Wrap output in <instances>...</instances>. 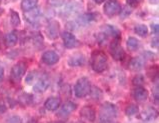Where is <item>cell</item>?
Listing matches in <instances>:
<instances>
[{"mask_svg": "<svg viewBox=\"0 0 159 123\" xmlns=\"http://www.w3.org/2000/svg\"><path fill=\"white\" fill-rule=\"evenodd\" d=\"M90 64L91 68L97 73H102L108 66V58L106 54L101 50H94L90 57Z\"/></svg>", "mask_w": 159, "mask_h": 123, "instance_id": "cell-1", "label": "cell"}, {"mask_svg": "<svg viewBox=\"0 0 159 123\" xmlns=\"http://www.w3.org/2000/svg\"><path fill=\"white\" fill-rule=\"evenodd\" d=\"M98 118L100 122H113L117 118V107L113 103L105 102L99 108Z\"/></svg>", "mask_w": 159, "mask_h": 123, "instance_id": "cell-2", "label": "cell"}, {"mask_svg": "<svg viewBox=\"0 0 159 123\" xmlns=\"http://www.w3.org/2000/svg\"><path fill=\"white\" fill-rule=\"evenodd\" d=\"M91 91V83L88 78L81 77L74 85V95L77 98H84Z\"/></svg>", "mask_w": 159, "mask_h": 123, "instance_id": "cell-3", "label": "cell"}, {"mask_svg": "<svg viewBox=\"0 0 159 123\" xmlns=\"http://www.w3.org/2000/svg\"><path fill=\"white\" fill-rule=\"evenodd\" d=\"M26 70H27V64L24 61H19L15 63L11 68V72H10L11 79L14 81L15 83L20 82L21 79L23 78V76L25 75Z\"/></svg>", "mask_w": 159, "mask_h": 123, "instance_id": "cell-4", "label": "cell"}, {"mask_svg": "<svg viewBox=\"0 0 159 123\" xmlns=\"http://www.w3.org/2000/svg\"><path fill=\"white\" fill-rule=\"evenodd\" d=\"M121 10H122L121 3L118 0H108L103 6L104 14L110 18L121 13Z\"/></svg>", "mask_w": 159, "mask_h": 123, "instance_id": "cell-5", "label": "cell"}, {"mask_svg": "<svg viewBox=\"0 0 159 123\" xmlns=\"http://www.w3.org/2000/svg\"><path fill=\"white\" fill-rule=\"evenodd\" d=\"M120 40L113 39V41L109 45V53L112 58L116 61H122L125 57V51L123 47L120 45Z\"/></svg>", "mask_w": 159, "mask_h": 123, "instance_id": "cell-6", "label": "cell"}, {"mask_svg": "<svg viewBox=\"0 0 159 123\" xmlns=\"http://www.w3.org/2000/svg\"><path fill=\"white\" fill-rule=\"evenodd\" d=\"M61 38L63 41V45L67 49H73L80 46V41L70 31H63L61 33Z\"/></svg>", "mask_w": 159, "mask_h": 123, "instance_id": "cell-7", "label": "cell"}, {"mask_svg": "<svg viewBox=\"0 0 159 123\" xmlns=\"http://www.w3.org/2000/svg\"><path fill=\"white\" fill-rule=\"evenodd\" d=\"M59 107L60 108H58L56 116L58 118H60V119H67L68 116L77 109V104L72 101H67Z\"/></svg>", "mask_w": 159, "mask_h": 123, "instance_id": "cell-8", "label": "cell"}, {"mask_svg": "<svg viewBox=\"0 0 159 123\" xmlns=\"http://www.w3.org/2000/svg\"><path fill=\"white\" fill-rule=\"evenodd\" d=\"M59 33H60V24H59V22L51 20L46 27V35L48 36L49 39L54 40L59 36Z\"/></svg>", "mask_w": 159, "mask_h": 123, "instance_id": "cell-9", "label": "cell"}, {"mask_svg": "<svg viewBox=\"0 0 159 123\" xmlns=\"http://www.w3.org/2000/svg\"><path fill=\"white\" fill-rule=\"evenodd\" d=\"M80 118L83 122H93L96 118V112L92 106H84L80 110Z\"/></svg>", "mask_w": 159, "mask_h": 123, "instance_id": "cell-10", "label": "cell"}, {"mask_svg": "<svg viewBox=\"0 0 159 123\" xmlns=\"http://www.w3.org/2000/svg\"><path fill=\"white\" fill-rule=\"evenodd\" d=\"M59 59H60V57H59L58 54L55 51H52V50L45 51L41 56V61L48 66L56 64L59 62Z\"/></svg>", "mask_w": 159, "mask_h": 123, "instance_id": "cell-11", "label": "cell"}, {"mask_svg": "<svg viewBox=\"0 0 159 123\" xmlns=\"http://www.w3.org/2000/svg\"><path fill=\"white\" fill-rule=\"evenodd\" d=\"M41 15H42V12L37 6L34 7L33 9H31L29 11L24 12L25 20L28 22L29 24H32V25L36 24V22L38 21V19L41 17Z\"/></svg>", "mask_w": 159, "mask_h": 123, "instance_id": "cell-12", "label": "cell"}, {"mask_svg": "<svg viewBox=\"0 0 159 123\" xmlns=\"http://www.w3.org/2000/svg\"><path fill=\"white\" fill-rule=\"evenodd\" d=\"M148 90L143 87L142 85H138L135 86V88L132 91V96L134 98L135 101L137 102H143L148 98Z\"/></svg>", "mask_w": 159, "mask_h": 123, "instance_id": "cell-13", "label": "cell"}, {"mask_svg": "<svg viewBox=\"0 0 159 123\" xmlns=\"http://www.w3.org/2000/svg\"><path fill=\"white\" fill-rule=\"evenodd\" d=\"M50 86V81L47 76H41L33 85V91L36 93H43Z\"/></svg>", "mask_w": 159, "mask_h": 123, "instance_id": "cell-14", "label": "cell"}, {"mask_svg": "<svg viewBox=\"0 0 159 123\" xmlns=\"http://www.w3.org/2000/svg\"><path fill=\"white\" fill-rule=\"evenodd\" d=\"M67 63L70 67H80V66H83L86 63V58L83 54L77 53V54H74V55H71L68 58Z\"/></svg>", "mask_w": 159, "mask_h": 123, "instance_id": "cell-15", "label": "cell"}, {"mask_svg": "<svg viewBox=\"0 0 159 123\" xmlns=\"http://www.w3.org/2000/svg\"><path fill=\"white\" fill-rule=\"evenodd\" d=\"M61 104V101H60V98L59 97H55V96H51L46 99V101L44 103V107L46 110L48 111H56L57 109L59 108Z\"/></svg>", "mask_w": 159, "mask_h": 123, "instance_id": "cell-16", "label": "cell"}, {"mask_svg": "<svg viewBox=\"0 0 159 123\" xmlns=\"http://www.w3.org/2000/svg\"><path fill=\"white\" fill-rule=\"evenodd\" d=\"M98 15L96 13H84V14H81L78 16V18L76 19V22L79 25H87L91 22L95 21L97 19Z\"/></svg>", "mask_w": 159, "mask_h": 123, "instance_id": "cell-17", "label": "cell"}, {"mask_svg": "<svg viewBox=\"0 0 159 123\" xmlns=\"http://www.w3.org/2000/svg\"><path fill=\"white\" fill-rule=\"evenodd\" d=\"M158 116V112L156 109H154L153 107H147L145 108L144 110L139 114V118L141 120L144 121H150L155 119V118Z\"/></svg>", "mask_w": 159, "mask_h": 123, "instance_id": "cell-18", "label": "cell"}, {"mask_svg": "<svg viewBox=\"0 0 159 123\" xmlns=\"http://www.w3.org/2000/svg\"><path fill=\"white\" fill-rule=\"evenodd\" d=\"M18 34L15 30L13 31H10V32H8L5 36H4V44L6 45L7 47H13L15 46L18 42Z\"/></svg>", "mask_w": 159, "mask_h": 123, "instance_id": "cell-19", "label": "cell"}, {"mask_svg": "<svg viewBox=\"0 0 159 123\" xmlns=\"http://www.w3.org/2000/svg\"><path fill=\"white\" fill-rule=\"evenodd\" d=\"M144 64L145 60L142 57H134L129 62V68L132 71H140L141 69H143Z\"/></svg>", "mask_w": 159, "mask_h": 123, "instance_id": "cell-20", "label": "cell"}, {"mask_svg": "<svg viewBox=\"0 0 159 123\" xmlns=\"http://www.w3.org/2000/svg\"><path fill=\"white\" fill-rule=\"evenodd\" d=\"M103 32L106 33L108 36L110 37H113V39H121V32L118 30L116 27L112 26V25H104L103 26Z\"/></svg>", "mask_w": 159, "mask_h": 123, "instance_id": "cell-21", "label": "cell"}, {"mask_svg": "<svg viewBox=\"0 0 159 123\" xmlns=\"http://www.w3.org/2000/svg\"><path fill=\"white\" fill-rule=\"evenodd\" d=\"M37 4H38V0H22L20 6H21L22 11L26 12L36 7Z\"/></svg>", "mask_w": 159, "mask_h": 123, "instance_id": "cell-22", "label": "cell"}, {"mask_svg": "<svg viewBox=\"0 0 159 123\" xmlns=\"http://www.w3.org/2000/svg\"><path fill=\"white\" fill-rule=\"evenodd\" d=\"M126 45H127V48H128L130 51H136V50H138L140 47V41L137 38L130 36L126 41Z\"/></svg>", "mask_w": 159, "mask_h": 123, "instance_id": "cell-23", "label": "cell"}, {"mask_svg": "<svg viewBox=\"0 0 159 123\" xmlns=\"http://www.w3.org/2000/svg\"><path fill=\"white\" fill-rule=\"evenodd\" d=\"M63 5H65V4H63ZM80 5L81 4H78L76 2H72V1L67 3V5H65V7H64V12H65L64 14L70 15V14H72V13L78 11L80 9Z\"/></svg>", "mask_w": 159, "mask_h": 123, "instance_id": "cell-24", "label": "cell"}, {"mask_svg": "<svg viewBox=\"0 0 159 123\" xmlns=\"http://www.w3.org/2000/svg\"><path fill=\"white\" fill-rule=\"evenodd\" d=\"M31 41H32V43L34 44V46L36 47H40V46H42V44L44 42V39H43V36L41 33H39V32H35L33 33L31 36H29Z\"/></svg>", "mask_w": 159, "mask_h": 123, "instance_id": "cell-25", "label": "cell"}, {"mask_svg": "<svg viewBox=\"0 0 159 123\" xmlns=\"http://www.w3.org/2000/svg\"><path fill=\"white\" fill-rule=\"evenodd\" d=\"M10 23L13 27H14V28L19 27L21 24L20 16L15 10H10Z\"/></svg>", "mask_w": 159, "mask_h": 123, "instance_id": "cell-26", "label": "cell"}, {"mask_svg": "<svg viewBox=\"0 0 159 123\" xmlns=\"http://www.w3.org/2000/svg\"><path fill=\"white\" fill-rule=\"evenodd\" d=\"M134 32L138 36L144 37V36H146L148 34V27L144 24H138L134 27Z\"/></svg>", "mask_w": 159, "mask_h": 123, "instance_id": "cell-27", "label": "cell"}, {"mask_svg": "<svg viewBox=\"0 0 159 123\" xmlns=\"http://www.w3.org/2000/svg\"><path fill=\"white\" fill-rule=\"evenodd\" d=\"M138 111H139L138 106L136 105V104H133V103L127 105L126 108H125V114L127 116H133L135 114H137Z\"/></svg>", "mask_w": 159, "mask_h": 123, "instance_id": "cell-28", "label": "cell"}, {"mask_svg": "<svg viewBox=\"0 0 159 123\" xmlns=\"http://www.w3.org/2000/svg\"><path fill=\"white\" fill-rule=\"evenodd\" d=\"M19 102L22 104V105H29V104L32 102V96L29 94H22L19 96Z\"/></svg>", "mask_w": 159, "mask_h": 123, "instance_id": "cell-29", "label": "cell"}, {"mask_svg": "<svg viewBox=\"0 0 159 123\" xmlns=\"http://www.w3.org/2000/svg\"><path fill=\"white\" fill-rule=\"evenodd\" d=\"M108 41V35L104 32H100L97 35V42L99 45H105Z\"/></svg>", "mask_w": 159, "mask_h": 123, "instance_id": "cell-30", "label": "cell"}, {"mask_svg": "<svg viewBox=\"0 0 159 123\" xmlns=\"http://www.w3.org/2000/svg\"><path fill=\"white\" fill-rule=\"evenodd\" d=\"M143 83H144V77L142 75H136L132 80V84L135 86L143 85Z\"/></svg>", "mask_w": 159, "mask_h": 123, "instance_id": "cell-31", "label": "cell"}, {"mask_svg": "<svg viewBox=\"0 0 159 123\" xmlns=\"http://www.w3.org/2000/svg\"><path fill=\"white\" fill-rule=\"evenodd\" d=\"M142 0H126V3H127V6L131 7V8H135V7H138L141 3Z\"/></svg>", "mask_w": 159, "mask_h": 123, "instance_id": "cell-32", "label": "cell"}, {"mask_svg": "<svg viewBox=\"0 0 159 123\" xmlns=\"http://www.w3.org/2000/svg\"><path fill=\"white\" fill-rule=\"evenodd\" d=\"M48 3L54 7H60L65 3V0H48Z\"/></svg>", "mask_w": 159, "mask_h": 123, "instance_id": "cell-33", "label": "cell"}, {"mask_svg": "<svg viewBox=\"0 0 159 123\" xmlns=\"http://www.w3.org/2000/svg\"><path fill=\"white\" fill-rule=\"evenodd\" d=\"M35 77H36V72L35 71L30 72V73L25 77V82L27 84H31L33 82V80L35 79Z\"/></svg>", "mask_w": 159, "mask_h": 123, "instance_id": "cell-34", "label": "cell"}, {"mask_svg": "<svg viewBox=\"0 0 159 123\" xmlns=\"http://www.w3.org/2000/svg\"><path fill=\"white\" fill-rule=\"evenodd\" d=\"M7 122H22V119L19 117V116H17V115H14V116H11V117H9L8 119L6 120Z\"/></svg>", "mask_w": 159, "mask_h": 123, "instance_id": "cell-35", "label": "cell"}, {"mask_svg": "<svg viewBox=\"0 0 159 123\" xmlns=\"http://www.w3.org/2000/svg\"><path fill=\"white\" fill-rule=\"evenodd\" d=\"M6 110H7V107L5 105V103H4L3 101H0V113L6 112Z\"/></svg>", "mask_w": 159, "mask_h": 123, "instance_id": "cell-36", "label": "cell"}, {"mask_svg": "<svg viewBox=\"0 0 159 123\" xmlns=\"http://www.w3.org/2000/svg\"><path fill=\"white\" fill-rule=\"evenodd\" d=\"M151 28H152V33L154 34H158V24L157 23H152L151 24Z\"/></svg>", "mask_w": 159, "mask_h": 123, "instance_id": "cell-37", "label": "cell"}, {"mask_svg": "<svg viewBox=\"0 0 159 123\" xmlns=\"http://www.w3.org/2000/svg\"><path fill=\"white\" fill-rule=\"evenodd\" d=\"M151 46L153 48H157L158 47V37H157V35L154 37V39L152 40V42H151Z\"/></svg>", "mask_w": 159, "mask_h": 123, "instance_id": "cell-38", "label": "cell"}, {"mask_svg": "<svg viewBox=\"0 0 159 123\" xmlns=\"http://www.w3.org/2000/svg\"><path fill=\"white\" fill-rule=\"evenodd\" d=\"M4 78V69L3 67L0 66V82H1Z\"/></svg>", "mask_w": 159, "mask_h": 123, "instance_id": "cell-39", "label": "cell"}, {"mask_svg": "<svg viewBox=\"0 0 159 123\" xmlns=\"http://www.w3.org/2000/svg\"><path fill=\"white\" fill-rule=\"evenodd\" d=\"M93 1L96 3V4H101L103 2H105V0H93Z\"/></svg>", "mask_w": 159, "mask_h": 123, "instance_id": "cell-40", "label": "cell"}, {"mask_svg": "<svg viewBox=\"0 0 159 123\" xmlns=\"http://www.w3.org/2000/svg\"><path fill=\"white\" fill-rule=\"evenodd\" d=\"M158 1L159 0H149V2L151 4H158Z\"/></svg>", "mask_w": 159, "mask_h": 123, "instance_id": "cell-41", "label": "cell"}, {"mask_svg": "<svg viewBox=\"0 0 159 123\" xmlns=\"http://www.w3.org/2000/svg\"><path fill=\"white\" fill-rule=\"evenodd\" d=\"M1 1H2V0H0V3H1Z\"/></svg>", "mask_w": 159, "mask_h": 123, "instance_id": "cell-42", "label": "cell"}]
</instances>
